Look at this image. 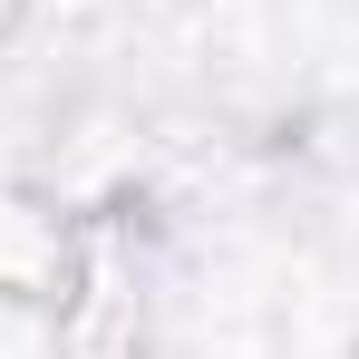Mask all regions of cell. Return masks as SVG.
<instances>
[{
  "label": "cell",
  "mask_w": 359,
  "mask_h": 359,
  "mask_svg": "<svg viewBox=\"0 0 359 359\" xmlns=\"http://www.w3.org/2000/svg\"><path fill=\"white\" fill-rule=\"evenodd\" d=\"M10 10H20V0H0V29H10Z\"/></svg>",
  "instance_id": "cell-1"
}]
</instances>
